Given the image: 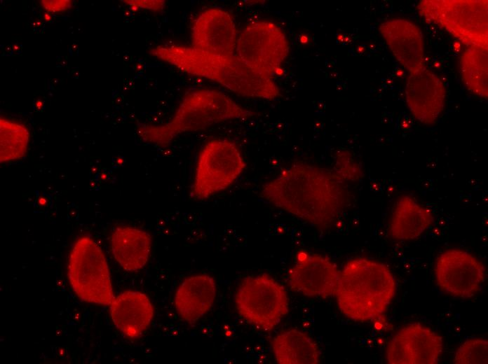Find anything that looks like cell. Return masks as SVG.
<instances>
[{
	"mask_svg": "<svg viewBox=\"0 0 488 364\" xmlns=\"http://www.w3.org/2000/svg\"><path fill=\"white\" fill-rule=\"evenodd\" d=\"M261 196L309 225L327 229L341 216L348 192L336 173L297 163L264 185Z\"/></svg>",
	"mask_w": 488,
	"mask_h": 364,
	"instance_id": "1",
	"label": "cell"
},
{
	"mask_svg": "<svg viewBox=\"0 0 488 364\" xmlns=\"http://www.w3.org/2000/svg\"><path fill=\"white\" fill-rule=\"evenodd\" d=\"M150 54L182 71L215 81L243 96L273 99L280 95L272 77L252 68L237 55H215L180 45L158 46Z\"/></svg>",
	"mask_w": 488,
	"mask_h": 364,
	"instance_id": "2",
	"label": "cell"
},
{
	"mask_svg": "<svg viewBox=\"0 0 488 364\" xmlns=\"http://www.w3.org/2000/svg\"><path fill=\"white\" fill-rule=\"evenodd\" d=\"M395 289V279L386 265L358 258L348 261L340 272L335 295L344 315L365 322L386 310Z\"/></svg>",
	"mask_w": 488,
	"mask_h": 364,
	"instance_id": "3",
	"label": "cell"
},
{
	"mask_svg": "<svg viewBox=\"0 0 488 364\" xmlns=\"http://www.w3.org/2000/svg\"><path fill=\"white\" fill-rule=\"evenodd\" d=\"M226 94L213 90H198L187 94L172 118L158 125L139 126L140 137L150 144L167 146L178 135L205 129L233 119L253 116Z\"/></svg>",
	"mask_w": 488,
	"mask_h": 364,
	"instance_id": "4",
	"label": "cell"
},
{
	"mask_svg": "<svg viewBox=\"0 0 488 364\" xmlns=\"http://www.w3.org/2000/svg\"><path fill=\"white\" fill-rule=\"evenodd\" d=\"M68 277L78 297L102 305L114 299L109 270L104 253L90 237L77 239L70 252Z\"/></svg>",
	"mask_w": 488,
	"mask_h": 364,
	"instance_id": "5",
	"label": "cell"
},
{
	"mask_svg": "<svg viewBox=\"0 0 488 364\" xmlns=\"http://www.w3.org/2000/svg\"><path fill=\"white\" fill-rule=\"evenodd\" d=\"M419 10L469 47L487 49V1H421Z\"/></svg>",
	"mask_w": 488,
	"mask_h": 364,
	"instance_id": "6",
	"label": "cell"
},
{
	"mask_svg": "<svg viewBox=\"0 0 488 364\" xmlns=\"http://www.w3.org/2000/svg\"><path fill=\"white\" fill-rule=\"evenodd\" d=\"M235 302L240 316L263 330H272L289 310L285 288L266 274L245 278L237 289Z\"/></svg>",
	"mask_w": 488,
	"mask_h": 364,
	"instance_id": "7",
	"label": "cell"
},
{
	"mask_svg": "<svg viewBox=\"0 0 488 364\" xmlns=\"http://www.w3.org/2000/svg\"><path fill=\"white\" fill-rule=\"evenodd\" d=\"M246 166L233 142L212 139L201 149L196 162L191 193L198 200L207 199L231 186Z\"/></svg>",
	"mask_w": 488,
	"mask_h": 364,
	"instance_id": "8",
	"label": "cell"
},
{
	"mask_svg": "<svg viewBox=\"0 0 488 364\" xmlns=\"http://www.w3.org/2000/svg\"><path fill=\"white\" fill-rule=\"evenodd\" d=\"M237 55L248 65L272 77L278 74L289 52L281 29L269 21L248 24L237 38Z\"/></svg>",
	"mask_w": 488,
	"mask_h": 364,
	"instance_id": "9",
	"label": "cell"
},
{
	"mask_svg": "<svg viewBox=\"0 0 488 364\" xmlns=\"http://www.w3.org/2000/svg\"><path fill=\"white\" fill-rule=\"evenodd\" d=\"M435 272L437 284L442 290L454 297L468 298L480 290L485 269L471 253L450 248L438 256Z\"/></svg>",
	"mask_w": 488,
	"mask_h": 364,
	"instance_id": "10",
	"label": "cell"
},
{
	"mask_svg": "<svg viewBox=\"0 0 488 364\" xmlns=\"http://www.w3.org/2000/svg\"><path fill=\"white\" fill-rule=\"evenodd\" d=\"M443 349L442 337L419 323L401 328L391 339L386 360L391 364H435Z\"/></svg>",
	"mask_w": 488,
	"mask_h": 364,
	"instance_id": "11",
	"label": "cell"
},
{
	"mask_svg": "<svg viewBox=\"0 0 488 364\" xmlns=\"http://www.w3.org/2000/svg\"><path fill=\"white\" fill-rule=\"evenodd\" d=\"M339 275L337 265L328 258L302 252L290 269L287 281L296 293L325 298L336 293Z\"/></svg>",
	"mask_w": 488,
	"mask_h": 364,
	"instance_id": "12",
	"label": "cell"
},
{
	"mask_svg": "<svg viewBox=\"0 0 488 364\" xmlns=\"http://www.w3.org/2000/svg\"><path fill=\"white\" fill-rule=\"evenodd\" d=\"M237 35L234 21L227 11L209 8L196 18L191 29V47L220 56L233 55Z\"/></svg>",
	"mask_w": 488,
	"mask_h": 364,
	"instance_id": "13",
	"label": "cell"
},
{
	"mask_svg": "<svg viewBox=\"0 0 488 364\" xmlns=\"http://www.w3.org/2000/svg\"><path fill=\"white\" fill-rule=\"evenodd\" d=\"M405 97L414 117L422 123L432 124L444 110L446 88L435 73L423 66L409 72Z\"/></svg>",
	"mask_w": 488,
	"mask_h": 364,
	"instance_id": "14",
	"label": "cell"
},
{
	"mask_svg": "<svg viewBox=\"0 0 488 364\" xmlns=\"http://www.w3.org/2000/svg\"><path fill=\"white\" fill-rule=\"evenodd\" d=\"M379 30L396 59L409 72L424 66L423 35L416 24L393 19L382 22Z\"/></svg>",
	"mask_w": 488,
	"mask_h": 364,
	"instance_id": "15",
	"label": "cell"
},
{
	"mask_svg": "<svg viewBox=\"0 0 488 364\" xmlns=\"http://www.w3.org/2000/svg\"><path fill=\"white\" fill-rule=\"evenodd\" d=\"M110 313L115 326L128 337H140L149 326L154 308L149 298L139 291H125L114 298Z\"/></svg>",
	"mask_w": 488,
	"mask_h": 364,
	"instance_id": "16",
	"label": "cell"
},
{
	"mask_svg": "<svg viewBox=\"0 0 488 364\" xmlns=\"http://www.w3.org/2000/svg\"><path fill=\"white\" fill-rule=\"evenodd\" d=\"M216 295L214 279L198 274L184 279L175 295V307L180 317L189 323L196 322L212 307Z\"/></svg>",
	"mask_w": 488,
	"mask_h": 364,
	"instance_id": "17",
	"label": "cell"
},
{
	"mask_svg": "<svg viewBox=\"0 0 488 364\" xmlns=\"http://www.w3.org/2000/svg\"><path fill=\"white\" fill-rule=\"evenodd\" d=\"M151 243L148 232L130 226L116 227L111 237L113 255L126 271H137L146 265Z\"/></svg>",
	"mask_w": 488,
	"mask_h": 364,
	"instance_id": "18",
	"label": "cell"
},
{
	"mask_svg": "<svg viewBox=\"0 0 488 364\" xmlns=\"http://www.w3.org/2000/svg\"><path fill=\"white\" fill-rule=\"evenodd\" d=\"M433 217L429 209L410 196H402L393 211L390 234L398 241H409L420 237L431 226Z\"/></svg>",
	"mask_w": 488,
	"mask_h": 364,
	"instance_id": "19",
	"label": "cell"
},
{
	"mask_svg": "<svg viewBox=\"0 0 488 364\" xmlns=\"http://www.w3.org/2000/svg\"><path fill=\"white\" fill-rule=\"evenodd\" d=\"M271 346L276 360L280 364H316L320 360V351L316 342L297 329L278 334L273 339Z\"/></svg>",
	"mask_w": 488,
	"mask_h": 364,
	"instance_id": "20",
	"label": "cell"
},
{
	"mask_svg": "<svg viewBox=\"0 0 488 364\" xmlns=\"http://www.w3.org/2000/svg\"><path fill=\"white\" fill-rule=\"evenodd\" d=\"M462 80L473 93L487 98V49L470 46L460 59Z\"/></svg>",
	"mask_w": 488,
	"mask_h": 364,
	"instance_id": "21",
	"label": "cell"
},
{
	"mask_svg": "<svg viewBox=\"0 0 488 364\" xmlns=\"http://www.w3.org/2000/svg\"><path fill=\"white\" fill-rule=\"evenodd\" d=\"M1 162L21 158L25 153L29 134L19 123L1 119Z\"/></svg>",
	"mask_w": 488,
	"mask_h": 364,
	"instance_id": "22",
	"label": "cell"
},
{
	"mask_svg": "<svg viewBox=\"0 0 488 364\" xmlns=\"http://www.w3.org/2000/svg\"><path fill=\"white\" fill-rule=\"evenodd\" d=\"M488 342L484 339L475 338L464 342L457 349L454 363L481 364L488 362Z\"/></svg>",
	"mask_w": 488,
	"mask_h": 364,
	"instance_id": "23",
	"label": "cell"
},
{
	"mask_svg": "<svg viewBox=\"0 0 488 364\" xmlns=\"http://www.w3.org/2000/svg\"><path fill=\"white\" fill-rule=\"evenodd\" d=\"M335 168V173L342 180H357L361 174L358 164L346 150L337 154Z\"/></svg>",
	"mask_w": 488,
	"mask_h": 364,
	"instance_id": "24",
	"label": "cell"
},
{
	"mask_svg": "<svg viewBox=\"0 0 488 364\" xmlns=\"http://www.w3.org/2000/svg\"><path fill=\"white\" fill-rule=\"evenodd\" d=\"M133 8H146L153 10H161L164 5L165 1H124Z\"/></svg>",
	"mask_w": 488,
	"mask_h": 364,
	"instance_id": "25",
	"label": "cell"
},
{
	"mask_svg": "<svg viewBox=\"0 0 488 364\" xmlns=\"http://www.w3.org/2000/svg\"><path fill=\"white\" fill-rule=\"evenodd\" d=\"M41 4L43 8L49 12H60L68 10L71 8L72 3L71 1H42Z\"/></svg>",
	"mask_w": 488,
	"mask_h": 364,
	"instance_id": "26",
	"label": "cell"
},
{
	"mask_svg": "<svg viewBox=\"0 0 488 364\" xmlns=\"http://www.w3.org/2000/svg\"><path fill=\"white\" fill-rule=\"evenodd\" d=\"M44 19L46 20H50V19H51L50 15L49 13H45V15H44Z\"/></svg>",
	"mask_w": 488,
	"mask_h": 364,
	"instance_id": "27",
	"label": "cell"
}]
</instances>
